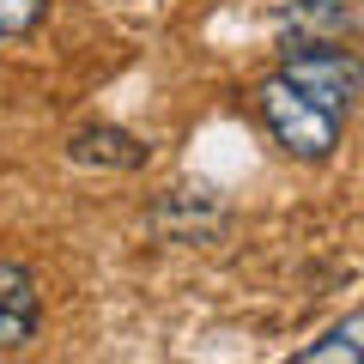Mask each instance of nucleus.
Segmentation results:
<instances>
[{"instance_id": "f03ea898", "label": "nucleus", "mask_w": 364, "mask_h": 364, "mask_svg": "<svg viewBox=\"0 0 364 364\" xmlns=\"http://www.w3.org/2000/svg\"><path fill=\"white\" fill-rule=\"evenodd\" d=\"M279 73L298 79L310 97H322L340 116H352V104L364 97V61L346 55V49H334V43H298V49L279 61Z\"/></svg>"}, {"instance_id": "39448f33", "label": "nucleus", "mask_w": 364, "mask_h": 364, "mask_svg": "<svg viewBox=\"0 0 364 364\" xmlns=\"http://www.w3.org/2000/svg\"><path fill=\"white\" fill-rule=\"evenodd\" d=\"M67 158L73 164H109V170H134L146 158V146L134 140V134L122 128H79L73 140H67Z\"/></svg>"}, {"instance_id": "f257e3e1", "label": "nucleus", "mask_w": 364, "mask_h": 364, "mask_svg": "<svg viewBox=\"0 0 364 364\" xmlns=\"http://www.w3.org/2000/svg\"><path fill=\"white\" fill-rule=\"evenodd\" d=\"M255 97H261V116H267L273 140L286 146L291 158H328V152L340 146V128H346V116H340V109H328L322 97H310L298 79L273 73V79H261Z\"/></svg>"}, {"instance_id": "7ed1b4c3", "label": "nucleus", "mask_w": 364, "mask_h": 364, "mask_svg": "<svg viewBox=\"0 0 364 364\" xmlns=\"http://www.w3.org/2000/svg\"><path fill=\"white\" fill-rule=\"evenodd\" d=\"M43 304H37V279L18 261H0V352H18L37 340Z\"/></svg>"}, {"instance_id": "0eeeda50", "label": "nucleus", "mask_w": 364, "mask_h": 364, "mask_svg": "<svg viewBox=\"0 0 364 364\" xmlns=\"http://www.w3.org/2000/svg\"><path fill=\"white\" fill-rule=\"evenodd\" d=\"M43 18H49V0H0V43L31 37Z\"/></svg>"}, {"instance_id": "20e7f679", "label": "nucleus", "mask_w": 364, "mask_h": 364, "mask_svg": "<svg viewBox=\"0 0 364 364\" xmlns=\"http://www.w3.org/2000/svg\"><path fill=\"white\" fill-rule=\"evenodd\" d=\"M152 225H158V231H170L176 243H207V237L225 225V213L213 207L200 188H176V195H164L152 207Z\"/></svg>"}, {"instance_id": "6e6552de", "label": "nucleus", "mask_w": 364, "mask_h": 364, "mask_svg": "<svg viewBox=\"0 0 364 364\" xmlns=\"http://www.w3.org/2000/svg\"><path fill=\"white\" fill-rule=\"evenodd\" d=\"M291 13H304L316 31H334L346 25V0H291Z\"/></svg>"}, {"instance_id": "423d86ee", "label": "nucleus", "mask_w": 364, "mask_h": 364, "mask_svg": "<svg viewBox=\"0 0 364 364\" xmlns=\"http://www.w3.org/2000/svg\"><path fill=\"white\" fill-rule=\"evenodd\" d=\"M298 364H364V310L346 316V322H334L316 346H304Z\"/></svg>"}]
</instances>
